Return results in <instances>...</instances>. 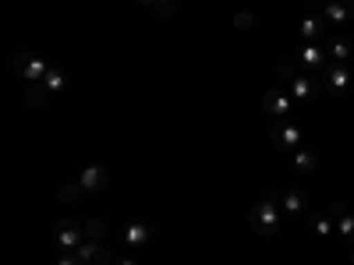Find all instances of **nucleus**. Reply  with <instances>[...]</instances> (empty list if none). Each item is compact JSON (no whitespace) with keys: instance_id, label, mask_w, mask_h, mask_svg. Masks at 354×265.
Instances as JSON below:
<instances>
[{"instance_id":"nucleus-10","label":"nucleus","mask_w":354,"mask_h":265,"mask_svg":"<svg viewBox=\"0 0 354 265\" xmlns=\"http://www.w3.org/2000/svg\"><path fill=\"white\" fill-rule=\"evenodd\" d=\"M78 184H82V191H103V188L110 184V170L100 166V163H88V166L78 173Z\"/></svg>"},{"instance_id":"nucleus-3","label":"nucleus","mask_w":354,"mask_h":265,"mask_svg":"<svg viewBox=\"0 0 354 265\" xmlns=\"http://www.w3.org/2000/svg\"><path fill=\"white\" fill-rule=\"evenodd\" d=\"M270 138H273V145H277V153H290V156L298 153V149H301V141H305L301 128H298V124H290V121H273Z\"/></svg>"},{"instance_id":"nucleus-20","label":"nucleus","mask_w":354,"mask_h":265,"mask_svg":"<svg viewBox=\"0 0 354 265\" xmlns=\"http://www.w3.org/2000/svg\"><path fill=\"white\" fill-rule=\"evenodd\" d=\"M46 99H50V96H46V88H43V85H28V92H25V103L32 106V110H39V106H43Z\"/></svg>"},{"instance_id":"nucleus-27","label":"nucleus","mask_w":354,"mask_h":265,"mask_svg":"<svg viewBox=\"0 0 354 265\" xmlns=\"http://www.w3.org/2000/svg\"><path fill=\"white\" fill-rule=\"evenodd\" d=\"M351 265H354V248H351Z\"/></svg>"},{"instance_id":"nucleus-5","label":"nucleus","mask_w":354,"mask_h":265,"mask_svg":"<svg viewBox=\"0 0 354 265\" xmlns=\"http://www.w3.org/2000/svg\"><path fill=\"white\" fill-rule=\"evenodd\" d=\"M85 241H88V233H85V226L75 223V219L61 223V226H57V233H53V248L61 251V255H64V251H78Z\"/></svg>"},{"instance_id":"nucleus-1","label":"nucleus","mask_w":354,"mask_h":265,"mask_svg":"<svg viewBox=\"0 0 354 265\" xmlns=\"http://www.w3.org/2000/svg\"><path fill=\"white\" fill-rule=\"evenodd\" d=\"M277 78H280V88L294 99V103H312V99H319L326 88H322V78H315V75H301V71H294V61L290 57H283V61H277Z\"/></svg>"},{"instance_id":"nucleus-4","label":"nucleus","mask_w":354,"mask_h":265,"mask_svg":"<svg viewBox=\"0 0 354 265\" xmlns=\"http://www.w3.org/2000/svg\"><path fill=\"white\" fill-rule=\"evenodd\" d=\"M294 61H298L308 75L322 78V71L330 68V53H326V46H319V43H305L298 53H294Z\"/></svg>"},{"instance_id":"nucleus-18","label":"nucleus","mask_w":354,"mask_h":265,"mask_svg":"<svg viewBox=\"0 0 354 265\" xmlns=\"http://www.w3.org/2000/svg\"><path fill=\"white\" fill-rule=\"evenodd\" d=\"M312 230H315V237L330 241V237H333V230H337V219H333L330 213H322V216H315V219H312Z\"/></svg>"},{"instance_id":"nucleus-17","label":"nucleus","mask_w":354,"mask_h":265,"mask_svg":"<svg viewBox=\"0 0 354 265\" xmlns=\"http://www.w3.org/2000/svg\"><path fill=\"white\" fill-rule=\"evenodd\" d=\"M337 219V233H340V241L347 244V248H354V216L344 209L340 216H333Z\"/></svg>"},{"instance_id":"nucleus-25","label":"nucleus","mask_w":354,"mask_h":265,"mask_svg":"<svg viewBox=\"0 0 354 265\" xmlns=\"http://www.w3.org/2000/svg\"><path fill=\"white\" fill-rule=\"evenodd\" d=\"M57 265H82V258H78L75 251H64L61 258H57Z\"/></svg>"},{"instance_id":"nucleus-16","label":"nucleus","mask_w":354,"mask_h":265,"mask_svg":"<svg viewBox=\"0 0 354 265\" xmlns=\"http://www.w3.org/2000/svg\"><path fill=\"white\" fill-rule=\"evenodd\" d=\"M290 163H294V170H298V173H315L319 170V156L312 149H298Z\"/></svg>"},{"instance_id":"nucleus-9","label":"nucleus","mask_w":354,"mask_h":265,"mask_svg":"<svg viewBox=\"0 0 354 265\" xmlns=\"http://www.w3.org/2000/svg\"><path fill=\"white\" fill-rule=\"evenodd\" d=\"M75 255L82 258V265H113V255H110L106 241H93V237H88Z\"/></svg>"},{"instance_id":"nucleus-22","label":"nucleus","mask_w":354,"mask_h":265,"mask_svg":"<svg viewBox=\"0 0 354 265\" xmlns=\"http://www.w3.org/2000/svg\"><path fill=\"white\" fill-rule=\"evenodd\" d=\"M78 195H85L78 181H71V184H61V188H57V198H61V202H75Z\"/></svg>"},{"instance_id":"nucleus-14","label":"nucleus","mask_w":354,"mask_h":265,"mask_svg":"<svg viewBox=\"0 0 354 265\" xmlns=\"http://www.w3.org/2000/svg\"><path fill=\"white\" fill-rule=\"evenodd\" d=\"M280 205H283L287 216H301V213L308 209V198H305V191H298V188H287V191L280 195Z\"/></svg>"},{"instance_id":"nucleus-24","label":"nucleus","mask_w":354,"mask_h":265,"mask_svg":"<svg viewBox=\"0 0 354 265\" xmlns=\"http://www.w3.org/2000/svg\"><path fill=\"white\" fill-rule=\"evenodd\" d=\"M252 25H255L252 11H238V14H234V28H241V32H245V28H252Z\"/></svg>"},{"instance_id":"nucleus-26","label":"nucleus","mask_w":354,"mask_h":265,"mask_svg":"<svg viewBox=\"0 0 354 265\" xmlns=\"http://www.w3.org/2000/svg\"><path fill=\"white\" fill-rule=\"evenodd\" d=\"M113 265H135V258H113Z\"/></svg>"},{"instance_id":"nucleus-15","label":"nucleus","mask_w":354,"mask_h":265,"mask_svg":"<svg viewBox=\"0 0 354 265\" xmlns=\"http://www.w3.org/2000/svg\"><path fill=\"white\" fill-rule=\"evenodd\" d=\"M39 85L46 88V96H61L64 88H68V78H64V71H61V68H50V75H46Z\"/></svg>"},{"instance_id":"nucleus-12","label":"nucleus","mask_w":354,"mask_h":265,"mask_svg":"<svg viewBox=\"0 0 354 265\" xmlns=\"http://www.w3.org/2000/svg\"><path fill=\"white\" fill-rule=\"evenodd\" d=\"M153 237H156L153 226H149V223H142V219H135V223H128V226L121 230V241H124L128 248H145Z\"/></svg>"},{"instance_id":"nucleus-6","label":"nucleus","mask_w":354,"mask_h":265,"mask_svg":"<svg viewBox=\"0 0 354 265\" xmlns=\"http://www.w3.org/2000/svg\"><path fill=\"white\" fill-rule=\"evenodd\" d=\"M11 68H15L28 85H39V81L50 75V64H46V61H39V57H28V53H15Z\"/></svg>"},{"instance_id":"nucleus-2","label":"nucleus","mask_w":354,"mask_h":265,"mask_svg":"<svg viewBox=\"0 0 354 265\" xmlns=\"http://www.w3.org/2000/svg\"><path fill=\"white\" fill-rule=\"evenodd\" d=\"M248 230L259 233V237H273L280 230V209H277L273 198H259L248 209Z\"/></svg>"},{"instance_id":"nucleus-7","label":"nucleus","mask_w":354,"mask_h":265,"mask_svg":"<svg viewBox=\"0 0 354 265\" xmlns=\"http://www.w3.org/2000/svg\"><path fill=\"white\" fill-rule=\"evenodd\" d=\"M290 103H294V99L283 92L280 85H277V88H266V92H262V113H266V117H273V121H287Z\"/></svg>"},{"instance_id":"nucleus-13","label":"nucleus","mask_w":354,"mask_h":265,"mask_svg":"<svg viewBox=\"0 0 354 265\" xmlns=\"http://www.w3.org/2000/svg\"><path fill=\"white\" fill-rule=\"evenodd\" d=\"M298 28H301V39H305V43H319L322 36H326L330 21H326V18H319V14H305Z\"/></svg>"},{"instance_id":"nucleus-23","label":"nucleus","mask_w":354,"mask_h":265,"mask_svg":"<svg viewBox=\"0 0 354 265\" xmlns=\"http://www.w3.org/2000/svg\"><path fill=\"white\" fill-rule=\"evenodd\" d=\"M85 233H88L93 241H103V237H106V223H103V219H88V223H85Z\"/></svg>"},{"instance_id":"nucleus-19","label":"nucleus","mask_w":354,"mask_h":265,"mask_svg":"<svg viewBox=\"0 0 354 265\" xmlns=\"http://www.w3.org/2000/svg\"><path fill=\"white\" fill-rule=\"evenodd\" d=\"M326 53H330V61H333V64H347V57H351V46H347L344 39H330Z\"/></svg>"},{"instance_id":"nucleus-8","label":"nucleus","mask_w":354,"mask_h":265,"mask_svg":"<svg viewBox=\"0 0 354 265\" xmlns=\"http://www.w3.org/2000/svg\"><path fill=\"white\" fill-rule=\"evenodd\" d=\"M312 8H322V18L337 25L354 21V0H312Z\"/></svg>"},{"instance_id":"nucleus-11","label":"nucleus","mask_w":354,"mask_h":265,"mask_svg":"<svg viewBox=\"0 0 354 265\" xmlns=\"http://www.w3.org/2000/svg\"><path fill=\"white\" fill-rule=\"evenodd\" d=\"M322 88H326V92H333V96H344L347 88H351L347 68H344V64H330L326 71H322Z\"/></svg>"},{"instance_id":"nucleus-21","label":"nucleus","mask_w":354,"mask_h":265,"mask_svg":"<svg viewBox=\"0 0 354 265\" xmlns=\"http://www.w3.org/2000/svg\"><path fill=\"white\" fill-rule=\"evenodd\" d=\"M138 4H145V8L156 11V14H174V11H177L174 0H138Z\"/></svg>"}]
</instances>
